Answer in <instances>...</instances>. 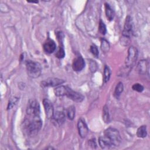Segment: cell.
<instances>
[{"label":"cell","mask_w":150,"mask_h":150,"mask_svg":"<svg viewBox=\"0 0 150 150\" xmlns=\"http://www.w3.org/2000/svg\"><path fill=\"white\" fill-rule=\"evenodd\" d=\"M65 118L66 116L63 112L60 111H57L56 112H54L52 120L55 125H60L64 123L65 121Z\"/></svg>","instance_id":"cell-11"},{"label":"cell","mask_w":150,"mask_h":150,"mask_svg":"<svg viewBox=\"0 0 150 150\" xmlns=\"http://www.w3.org/2000/svg\"><path fill=\"white\" fill-rule=\"evenodd\" d=\"M138 57V50L134 46H131L128 50V56L125 61V66L128 67H131L135 64Z\"/></svg>","instance_id":"cell-4"},{"label":"cell","mask_w":150,"mask_h":150,"mask_svg":"<svg viewBox=\"0 0 150 150\" xmlns=\"http://www.w3.org/2000/svg\"><path fill=\"white\" fill-rule=\"evenodd\" d=\"M63 83H64V80H63V79L55 77H50L42 81L41 82V86L43 87H55L59 86Z\"/></svg>","instance_id":"cell-7"},{"label":"cell","mask_w":150,"mask_h":150,"mask_svg":"<svg viewBox=\"0 0 150 150\" xmlns=\"http://www.w3.org/2000/svg\"><path fill=\"white\" fill-rule=\"evenodd\" d=\"M23 128L29 137L35 136L41 129L42 121L39 115H27L23 121Z\"/></svg>","instance_id":"cell-1"},{"label":"cell","mask_w":150,"mask_h":150,"mask_svg":"<svg viewBox=\"0 0 150 150\" xmlns=\"http://www.w3.org/2000/svg\"><path fill=\"white\" fill-rule=\"evenodd\" d=\"M66 96L71 99V100H73V101L77 103L81 102L84 100V96L82 94L78 92L73 91L69 87L68 88Z\"/></svg>","instance_id":"cell-10"},{"label":"cell","mask_w":150,"mask_h":150,"mask_svg":"<svg viewBox=\"0 0 150 150\" xmlns=\"http://www.w3.org/2000/svg\"><path fill=\"white\" fill-rule=\"evenodd\" d=\"M43 48L44 51L48 54H50L54 52L56 49V45L54 40L48 38L43 45Z\"/></svg>","instance_id":"cell-12"},{"label":"cell","mask_w":150,"mask_h":150,"mask_svg":"<svg viewBox=\"0 0 150 150\" xmlns=\"http://www.w3.org/2000/svg\"><path fill=\"white\" fill-rule=\"evenodd\" d=\"M19 99L17 97H11L8 102V107H7V110H10L11 109L13 106H15L16 103H18Z\"/></svg>","instance_id":"cell-24"},{"label":"cell","mask_w":150,"mask_h":150,"mask_svg":"<svg viewBox=\"0 0 150 150\" xmlns=\"http://www.w3.org/2000/svg\"><path fill=\"white\" fill-rule=\"evenodd\" d=\"M88 144L90 146H91L93 148H96V140L95 139L93 138V139H91L88 141Z\"/></svg>","instance_id":"cell-29"},{"label":"cell","mask_w":150,"mask_h":150,"mask_svg":"<svg viewBox=\"0 0 150 150\" xmlns=\"http://www.w3.org/2000/svg\"><path fill=\"white\" fill-rule=\"evenodd\" d=\"M85 66L84 60L81 56L76 57L73 62L72 67L75 71H80L83 69Z\"/></svg>","instance_id":"cell-13"},{"label":"cell","mask_w":150,"mask_h":150,"mask_svg":"<svg viewBox=\"0 0 150 150\" xmlns=\"http://www.w3.org/2000/svg\"><path fill=\"white\" fill-rule=\"evenodd\" d=\"M101 48L103 52H107L110 49V44L105 39H101Z\"/></svg>","instance_id":"cell-23"},{"label":"cell","mask_w":150,"mask_h":150,"mask_svg":"<svg viewBox=\"0 0 150 150\" xmlns=\"http://www.w3.org/2000/svg\"><path fill=\"white\" fill-rule=\"evenodd\" d=\"M26 69L28 76L31 78H37L41 74V65L38 62L31 60L27 61L26 63Z\"/></svg>","instance_id":"cell-3"},{"label":"cell","mask_w":150,"mask_h":150,"mask_svg":"<svg viewBox=\"0 0 150 150\" xmlns=\"http://www.w3.org/2000/svg\"><path fill=\"white\" fill-rule=\"evenodd\" d=\"M132 34V24L130 16H127L125 18L124 29L122 30V36L129 39Z\"/></svg>","instance_id":"cell-6"},{"label":"cell","mask_w":150,"mask_h":150,"mask_svg":"<svg viewBox=\"0 0 150 150\" xmlns=\"http://www.w3.org/2000/svg\"><path fill=\"white\" fill-rule=\"evenodd\" d=\"M75 113H76V109L73 105H71L66 110L67 117L70 120H73L74 119L75 116Z\"/></svg>","instance_id":"cell-18"},{"label":"cell","mask_w":150,"mask_h":150,"mask_svg":"<svg viewBox=\"0 0 150 150\" xmlns=\"http://www.w3.org/2000/svg\"><path fill=\"white\" fill-rule=\"evenodd\" d=\"M110 76H111V70L108 66L105 65L104 66V73H103V83H107L109 80Z\"/></svg>","instance_id":"cell-19"},{"label":"cell","mask_w":150,"mask_h":150,"mask_svg":"<svg viewBox=\"0 0 150 150\" xmlns=\"http://www.w3.org/2000/svg\"><path fill=\"white\" fill-rule=\"evenodd\" d=\"M98 30L100 32V33L103 35H104L106 32H107V29H106V26L104 24V23L103 22V21H102L101 20L99 22V26H98Z\"/></svg>","instance_id":"cell-26"},{"label":"cell","mask_w":150,"mask_h":150,"mask_svg":"<svg viewBox=\"0 0 150 150\" xmlns=\"http://www.w3.org/2000/svg\"><path fill=\"white\" fill-rule=\"evenodd\" d=\"M77 128L80 137H81L82 138H85L88 132V128L85 122V120L83 118H81L78 120Z\"/></svg>","instance_id":"cell-8"},{"label":"cell","mask_w":150,"mask_h":150,"mask_svg":"<svg viewBox=\"0 0 150 150\" xmlns=\"http://www.w3.org/2000/svg\"><path fill=\"white\" fill-rule=\"evenodd\" d=\"M69 87L64 86H60L54 88V93L57 97H62L66 96Z\"/></svg>","instance_id":"cell-15"},{"label":"cell","mask_w":150,"mask_h":150,"mask_svg":"<svg viewBox=\"0 0 150 150\" xmlns=\"http://www.w3.org/2000/svg\"><path fill=\"white\" fill-rule=\"evenodd\" d=\"M98 142L100 147L102 149H107L114 148L110 141L105 136L100 137L98 138Z\"/></svg>","instance_id":"cell-14"},{"label":"cell","mask_w":150,"mask_h":150,"mask_svg":"<svg viewBox=\"0 0 150 150\" xmlns=\"http://www.w3.org/2000/svg\"><path fill=\"white\" fill-rule=\"evenodd\" d=\"M147 135V130L146 125H142L139 127L137 131V135L139 138H144Z\"/></svg>","instance_id":"cell-17"},{"label":"cell","mask_w":150,"mask_h":150,"mask_svg":"<svg viewBox=\"0 0 150 150\" xmlns=\"http://www.w3.org/2000/svg\"><path fill=\"white\" fill-rule=\"evenodd\" d=\"M132 89L138 92H142L144 90V87L143 86H142L141 84H139V83H135L134 84L132 87Z\"/></svg>","instance_id":"cell-28"},{"label":"cell","mask_w":150,"mask_h":150,"mask_svg":"<svg viewBox=\"0 0 150 150\" xmlns=\"http://www.w3.org/2000/svg\"><path fill=\"white\" fill-rule=\"evenodd\" d=\"M124 89V86H123V84L122 82H119L117 85L116 86V87L115 88V91L114 93V96L117 98L119 97V96H120V94H121V93L122 92Z\"/></svg>","instance_id":"cell-20"},{"label":"cell","mask_w":150,"mask_h":150,"mask_svg":"<svg viewBox=\"0 0 150 150\" xmlns=\"http://www.w3.org/2000/svg\"><path fill=\"white\" fill-rule=\"evenodd\" d=\"M64 56H65V52L63 47V45H61L59 46V49L56 53V56L59 59H62L64 57Z\"/></svg>","instance_id":"cell-25"},{"label":"cell","mask_w":150,"mask_h":150,"mask_svg":"<svg viewBox=\"0 0 150 150\" xmlns=\"http://www.w3.org/2000/svg\"><path fill=\"white\" fill-rule=\"evenodd\" d=\"M104 136L111 142L114 148L118 146L121 141V137L118 131L114 128L109 127L104 131Z\"/></svg>","instance_id":"cell-2"},{"label":"cell","mask_w":150,"mask_h":150,"mask_svg":"<svg viewBox=\"0 0 150 150\" xmlns=\"http://www.w3.org/2000/svg\"><path fill=\"white\" fill-rule=\"evenodd\" d=\"M105 11L107 19L109 21H112L114 16V11L110 5L108 3H105Z\"/></svg>","instance_id":"cell-16"},{"label":"cell","mask_w":150,"mask_h":150,"mask_svg":"<svg viewBox=\"0 0 150 150\" xmlns=\"http://www.w3.org/2000/svg\"><path fill=\"white\" fill-rule=\"evenodd\" d=\"M146 64L145 60H141L138 64V70L140 74H145L146 70Z\"/></svg>","instance_id":"cell-21"},{"label":"cell","mask_w":150,"mask_h":150,"mask_svg":"<svg viewBox=\"0 0 150 150\" xmlns=\"http://www.w3.org/2000/svg\"><path fill=\"white\" fill-rule=\"evenodd\" d=\"M43 104L46 117L49 119H52L54 114V108L52 102L49 100L45 98L43 100Z\"/></svg>","instance_id":"cell-9"},{"label":"cell","mask_w":150,"mask_h":150,"mask_svg":"<svg viewBox=\"0 0 150 150\" xmlns=\"http://www.w3.org/2000/svg\"><path fill=\"white\" fill-rule=\"evenodd\" d=\"M26 114L29 115H39L40 106L38 101L35 100H30L26 108Z\"/></svg>","instance_id":"cell-5"},{"label":"cell","mask_w":150,"mask_h":150,"mask_svg":"<svg viewBox=\"0 0 150 150\" xmlns=\"http://www.w3.org/2000/svg\"><path fill=\"white\" fill-rule=\"evenodd\" d=\"M103 120L105 123L110 122V115L108 112V108L107 105H104L103 109Z\"/></svg>","instance_id":"cell-22"},{"label":"cell","mask_w":150,"mask_h":150,"mask_svg":"<svg viewBox=\"0 0 150 150\" xmlns=\"http://www.w3.org/2000/svg\"><path fill=\"white\" fill-rule=\"evenodd\" d=\"M90 50L91 52V53L96 57H98V54H99V52H98V49H97V47L96 45H91L90 48Z\"/></svg>","instance_id":"cell-27"}]
</instances>
